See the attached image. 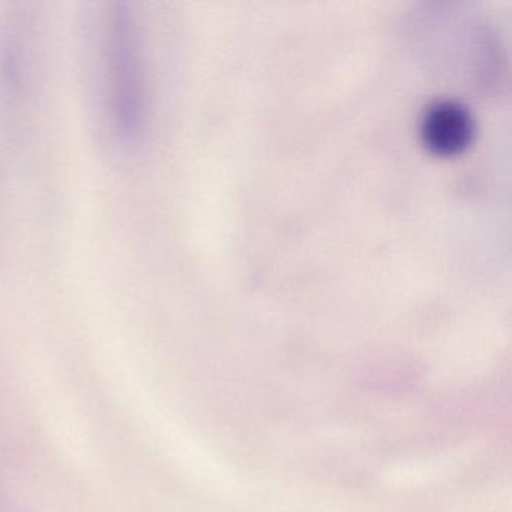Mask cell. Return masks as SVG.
Here are the masks:
<instances>
[{
  "label": "cell",
  "instance_id": "obj_2",
  "mask_svg": "<svg viewBox=\"0 0 512 512\" xmlns=\"http://www.w3.org/2000/svg\"><path fill=\"white\" fill-rule=\"evenodd\" d=\"M421 134L425 145L434 154L443 157L458 154L472 140V116L457 101H436L427 107L422 116Z\"/></svg>",
  "mask_w": 512,
  "mask_h": 512
},
{
  "label": "cell",
  "instance_id": "obj_1",
  "mask_svg": "<svg viewBox=\"0 0 512 512\" xmlns=\"http://www.w3.org/2000/svg\"><path fill=\"white\" fill-rule=\"evenodd\" d=\"M101 61L110 122L121 139H136L145 112L142 55L136 20L124 5L112 8L107 14Z\"/></svg>",
  "mask_w": 512,
  "mask_h": 512
}]
</instances>
